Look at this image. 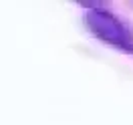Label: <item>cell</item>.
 I'll use <instances>...</instances> for the list:
<instances>
[{"mask_svg":"<svg viewBox=\"0 0 133 125\" xmlns=\"http://www.w3.org/2000/svg\"><path fill=\"white\" fill-rule=\"evenodd\" d=\"M89 24L93 26V30L99 34L101 38H105L109 42H115L117 47H125V44H129V36L125 32L121 24L117 22L115 18L107 14V12H91L89 16Z\"/></svg>","mask_w":133,"mask_h":125,"instance_id":"6da1fadb","label":"cell"}]
</instances>
